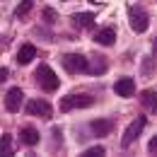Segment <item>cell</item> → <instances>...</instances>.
<instances>
[{
  "label": "cell",
  "instance_id": "1",
  "mask_svg": "<svg viewBox=\"0 0 157 157\" xmlns=\"http://www.w3.org/2000/svg\"><path fill=\"white\" fill-rule=\"evenodd\" d=\"M34 78H36V82L41 85V90H46V92H56L58 85H60V78L48 68V65H39L36 73H34Z\"/></svg>",
  "mask_w": 157,
  "mask_h": 157
},
{
  "label": "cell",
  "instance_id": "2",
  "mask_svg": "<svg viewBox=\"0 0 157 157\" xmlns=\"http://www.w3.org/2000/svg\"><path fill=\"white\" fill-rule=\"evenodd\" d=\"M94 104V97L92 94H68V97L60 99V111H73V109H87Z\"/></svg>",
  "mask_w": 157,
  "mask_h": 157
},
{
  "label": "cell",
  "instance_id": "3",
  "mask_svg": "<svg viewBox=\"0 0 157 157\" xmlns=\"http://www.w3.org/2000/svg\"><path fill=\"white\" fill-rule=\"evenodd\" d=\"M60 63H63V68H65L68 73H73V75L90 70V58H85V56H80V53H65V56L60 58Z\"/></svg>",
  "mask_w": 157,
  "mask_h": 157
},
{
  "label": "cell",
  "instance_id": "4",
  "mask_svg": "<svg viewBox=\"0 0 157 157\" xmlns=\"http://www.w3.org/2000/svg\"><path fill=\"white\" fill-rule=\"evenodd\" d=\"M128 20H131V29L138 32V34H143V32H147V27H150V20H147V12L143 10V7H128Z\"/></svg>",
  "mask_w": 157,
  "mask_h": 157
},
{
  "label": "cell",
  "instance_id": "5",
  "mask_svg": "<svg viewBox=\"0 0 157 157\" xmlns=\"http://www.w3.org/2000/svg\"><path fill=\"white\" fill-rule=\"evenodd\" d=\"M145 123H147V118L145 116H138V118H133L131 123H128V128L123 131V138H121V145L123 147H128L133 140H136L140 133H143V128H145Z\"/></svg>",
  "mask_w": 157,
  "mask_h": 157
},
{
  "label": "cell",
  "instance_id": "6",
  "mask_svg": "<svg viewBox=\"0 0 157 157\" xmlns=\"http://www.w3.org/2000/svg\"><path fill=\"white\" fill-rule=\"evenodd\" d=\"M27 114L39 118H51V104L44 99H29L27 101Z\"/></svg>",
  "mask_w": 157,
  "mask_h": 157
},
{
  "label": "cell",
  "instance_id": "7",
  "mask_svg": "<svg viewBox=\"0 0 157 157\" xmlns=\"http://www.w3.org/2000/svg\"><path fill=\"white\" fill-rule=\"evenodd\" d=\"M22 97H24V94H22L20 87H12V90L7 92V97H5V109H7L10 114H17L22 109Z\"/></svg>",
  "mask_w": 157,
  "mask_h": 157
},
{
  "label": "cell",
  "instance_id": "8",
  "mask_svg": "<svg viewBox=\"0 0 157 157\" xmlns=\"http://www.w3.org/2000/svg\"><path fill=\"white\" fill-rule=\"evenodd\" d=\"M114 92L118 97H133L136 94V80L133 78H118L114 85Z\"/></svg>",
  "mask_w": 157,
  "mask_h": 157
},
{
  "label": "cell",
  "instance_id": "9",
  "mask_svg": "<svg viewBox=\"0 0 157 157\" xmlns=\"http://www.w3.org/2000/svg\"><path fill=\"white\" fill-rule=\"evenodd\" d=\"M34 58H36V46L34 44H22L20 51H17V63L20 65H29Z\"/></svg>",
  "mask_w": 157,
  "mask_h": 157
},
{
  "label": "cell",
  "instance_id": "10",
  "mask_svg": "<svg viewBox=\"0 0 157 157\" xmlns=\"http://www.w3.org/2000/svg\"><path fill=\"white\" fill-rule=\"evenodd\" d=\"M90 128H92L94 136H109L114 131V121H109V118H94L90 123Z\"/></svg>",
  "mask_w": 157,
  "mask_h": 157
},
{
  "label": "cell",
  "instance_id": "11",
  "mask_svg": "<svg viewBox=\"0 0 157 157\" xmlns=\"http://www.w3.org/2000/svg\"><path fill=\"white\" fill-rule=\"evenodd\" d=\"M20 140L24 143V145H29V147H34L36 143L41 140V136H39V131L34 128V126H24L20 131Z\"/></svg>",
  "mask_w": 157,
  "mask_h": 157
},
{
  "label": "cell",
  "instance_id": "12",
  "mask_svg": "<svg viewBox=\"0 0 157 157\" xmlns=\"http://www.w3.org/2000/svg\"><path fill=\"white\" fill-rule=\"evenodd\" d=\"M73 24L78 29H92L94 27V15L92 12H75L73 15Z\"/></svg>",
  "mask_w": 157,
  "mask_h": 157
},
{
  "label": "cell",
  "instance_id": "13",
  "mask_svg": "<svg viewBox=\"0 0 157 157\" xmlns=\"http://www.w3.org/2000/svg\"><path fill=\"white\" fill-rule=\"evenodd\" d=\"M140 104H143L147 111H155L157 114V92H152V90L140 92Z\"/></svg>",
  "mask_w": 157,
  "mask_h": 157
},
{
  "label": "cell",
  "instance_id": "14",
  "mask_svg": "<svg viewBox=\"0 0 157 157\" xmlns=\"http://www.w3.org/2000/svg\"><path fill=\"white\" fill-rule=\"evenodd\" d=\"M114 39H116V32H114L111 27H106V29H99L97 36H94V41H97L99 46H111V44H114Z\"/></svg>",
  "mask_w": 157,
  "mask_h": 157
},
{
  "label": "cell",
  "instance_id": "15",
  "mask_svg": "<svg viewBox=\"0 0 157 157\" xmlns=\"http://www.w3.org/2000/svg\"><path fill=\"white\" fill-rule=\"evenodd\" d=\"M32 7H34V2H32V0H22L20 5H17V10H15V17H17V20L27 17V15L32 12Z\"/></svg>",
  "mask_w": 157,
  "mask_h": 157
},
{
  "label": "cell",
  "instance_id": "16",
  "mask_svg": "<svg viewBox=\"0 0 157 157\" xmlns=\"http://www.w3.org/2000/svg\"><path fill=\"white\" fill-rule=\"evenodd\" d=\"M106 70V60L101 58V56H94V63L90 65V70L87 73H94V75H99V73H104Z\"/></svg>",
  "mask_w": 157,
  "mask_h": 157
},
{
  "label": "cell",
  "instance_id": "17",
  "mask_svg": "<svg viewBox=\"0 0 157 157\" xmlns=\"http://www.w3.org/2000/svg\"><path fill=\"white\" fill-rule=\"evenodd\" d=\"M0 155H12V138L10 136L0 138Z\"/></svg>",
  "mask_w": 157,
  "mask_h": 157
},
{
  "label": "cell",
  "instance_id": "18",
  "mask_svg": "<svg viewBox=\"0 0 157 157\" xmlns=\"http://www.w3.org/2000/svg\"><path fill=\"white\" fill-rule=\"evenodd\" d=\"M104 155V147L101 145H94V147H87L85 152H82V157H101Z\"/></svg>",
  "mask_w": 157,
  "mask_h": 157
},
{
  "label": "cell",
  "instance_id": "19",
  "mask_svg": "<svg viewBox=\"0 0 157 157\" xmlns=\"http://www.w3.org/2000/svg\"><path fill=\"white\" fill-rule=\"evenodd\" d=\"M56 20H58V15H56V10H51V7H46V10H44V22H46V24H56Z\"/></svg>",
  "mask_w": 157,
  "mask_h": 157
},
{
  "label": "cell",
  "instance_id": "20",
  "mask_svg": "<svg viewBox=\"0 0 157 157\" xmlns=\"http://www.w3.org/2000/svg\"><path fill=\"white\" fill-rule=\"evenodd\" d=\"M147 150H150V152H152V155H157V136L152 138V140H150V143H147Z\"/></svg>",
  "mask_w": 157,
  "mask_h": 157
},
{
  "label": "cell",
  "instance_id": "21",
  "mask_svg": "<svg viewBox=\"0 0 157 157\" xmlns=\"http://www.w3.org/2000/svg\"><path fill=\"white\" fill-rule=\"evenodd\" d=\"M150 70H152V65H150V58H145V65H143V73H145V75H150Z\"/></svg>",
  "mask_w": 157,
  "mask_h": 157
},
{
  "label": "cell",
  "instance_id": "22",
  "mask_svg": "<svg viewBox=\"0 0 157 157\" xmlns=\"http://www.w3.org/2000/svg\"><path fill=\"white\" fill-rule=\"evenodd\" d=\"M7 75H10V70H7V68H0V82H5Z\"/></svg>",
  "mask_w": 157,
  "mask_h": 157
},
{
  "label": "cell",
  "instance_id": "23",
  "mask_svg": "<svg viewBox=\"0 0 157 157\" xmlns=\"http://www.w3.org/2000/svg\"><path fill=\"white\" fill-rule=\"evenodd\" d=\"M152 53H155V58H157V39L152 41Z\"/></svg>",
  "mask_w": 157,
  "mask_h": 157
},
{
  "label": "cell",
  "instance_id": "24",
  "mask_svg": "<svg viewBox=\"0 0 157 157\" xmlns=\"http://www.w3.org/2000/svg\"><path fill=\"white\" fill-rule=\"evenodd\" d=\"M92 2H99V0H92Z\"/></svg>",
  "mask_w": 157,
  "mask_h": 157
}]
</instances>
